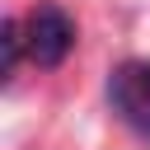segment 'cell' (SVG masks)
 I'll return each mask as SVG.
<instances>
[{
  "mask_svg": "<svg viewBox=\"0 0 150 150\" xmlns=\"http://www.w3.org/2000/svg\"><path fill=\"white\" fill-rule=\"evenodd\" d=\"M19 33H23V56L33 66H42V70H56L75 47V19L61 5H38L19 23Z\"/></svg>",
  "mask_w": 150,
  "mask_h": 150,
  "instance_id": "obj_1",
  "label": "cell"
},
{
  "mask_svg": "<svg viewBox=\"0 0 150 150\" xmlns=\"http://www.w3.org/2000/svg\"><path fill=\"white\" fill-rule=\"evenodd\" d=\"M108 103L136 136L150 141V61H122L108 75Z\"/></svg>",
  "mask_w": 150,
  "mask_h": 150,
  "instance_id": "obj_2",
  "label": "cell"
}]
</instances>
